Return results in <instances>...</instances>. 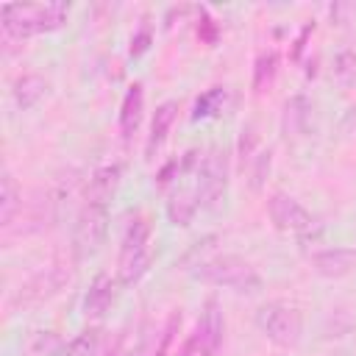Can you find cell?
<instances>
[{"label":"cell","mask_w":356,"mask_h":356,"mask_svg":"<svg viewBox=\"0 0 356 356\" xmlns=\"http://www.w3.org/2000/svg\"><path fill=\"white\" fill-rule=\"evenodd\" d=\"M175 114H178V103L175 100H164L156 114H153V122H150V134H147V145H145V156L153 159L159 153V147L164 145L172 122H175Z\"/></svg>","instance_id":"13"},{"label":"cell","mask_w":356,"mask_h":356,"mask_svg":"<svg viewBox=\"0 0 356 356\" xmlns=\"http://www.w3.org/2000/svg\"><path fill=\"white\" fill-rule=\"evenodd\" d=\"M267 214H270L273 225H275L278 231H286V234H303V231H309V228L314 225L312 211H309L306 206H300V203H298L292 195H286V192L270 195V200H267Z\"/></svg>","instance_id":"7"},{"label":"cell","mask_w":356,"mask_h":356,"mask_svg":"<svg viewBox=\"0 0 356 356\" xmlns=\"http://www.w3.org/2000/svg\"><path fill=\"white\" fill-rule=\"evenodd\" d=\"M106 234H108V206L83 203V209L78 214V222H75V234H72L75 253L81 259L97 253L100 245L106 242Z\"/></svg>","instance_id":"6"},{"label":"cell","mask_w":356,"mask_h":356,"mask_svg":"<svg viewBox=\"0 0 356 356\" xmlns=\"http://www.w3.org/2000/svg\"><path fill=\"white\" fill-rule=\"evenodd\" d=\"M44 92H47V81L42 75L28 72V75H22V78L14 81V100H17V106L22 111L25 108H33L44 97Z\"/></svg>","instance_id":"15"},{"label":"cell","mask_w":356,"mask_h":356,"mask_svg":"<svg viewBox=\"0 0 356 356\" xmlns=\"http://www.w3.org/2000/svg\"><path fill=\"white\" fill-rule=\"evenodd\" d=\"M67 3H6L3 31L11 39H28L36 33L58 31L67 22Z\"/></svg>","instance_id":"1"},{"label":"cell","mask_w":356,"mask_h":356,"mask_svg":"<svg viewBox=\"0 0 356 356\" xmlns=\"http://www.w3.org/2000/svg\"><path fill=\"white\" fill-rule=\"evenodd\" d=\"M147 47H150V31H147V28H142V31L131 39V56H142Z\"/></svg>","instance_id":"25"},{"label":"cell","mask_w":356,"mask_h":356,"mask_svg":"<svg viewBox=\"0 0 356 356\" xmlns=\"http://www.w3.org/2000/svg\"><path fill=\"white\" fill-rule=\"evenodd\" d=\"M270 159H273V153L267 150V153H259V159H256V167H253V189H259L261 186V181H264V172L270 170Z\"/></svg>","instance_id":"24"},{"label":"cell","mask_w":356,"mask_h":356,"mask_svg":"<svg viewBox=\"0 0 356 356\" xmlns=\"http://www.w3.org/2000/svg\"><path fill=\"white\" fill-rule=\"evenodd\" d=\"M67 342L56 334V331H33L25 350L28 356H64Z\"/></svg>","instance_id":"18"},{"label":"cell","mask_w":356,"mask_h":356,"mask_svg":"<svg viewBox=\"0 0 356 356\" xmlns=\"http://www.w3.org/2000/svg\"><path fill=\"white\" fill-rule=\"evenodd\" d=\"M195 278L214 284V286H228L239 295H256L264 289V281L256 273V267L236 253H220V256L200 261L195 270Z\"/></svg>","instance_id":"2"},{"label":"cell","mask_w":356,"mask_h":356,"mask_svg":"<svg viewBox=\"0 0 356 356\" xmlns=\"http://www.w3.org/2000/svg\"><path fill=\"white\" fill-rule=\"evenodd\" d=\"M312 264L320 275L325 278H342L348 273H353L356 267V253L353 250H345V248H334V250H323V253H314L312 256Z\"/></svg>","instance_id":"12"},{"label":"cell","mask_w":356,"mask_h":356,"mask_svg":"<svg viewBox=\"0 0 356 356\" xmlns=\"http://www.w3.org/2000/svg\"><path fill=\"white\" fill-rule=\"evenodd\" d=\"M275 72H278V53L275 50L259 53V58L253 64V92L261 95L264 89H270L275 81Z\"/></svg>","instance_id":"17"},{"label":"cell","mask_w":356,"mask_h":356,"mask_svg":"<svg viewBox=\"0 0 356 356\" xmlns=\"http://www.w3.org/2000/svg\"><path fill=\"white\" fill-rule=\"evenodd\" d=\"M222 331H225V320H222L220 303L214 298H209L203 306V317L197 323V331H195L197 356H214L217 348L222 345Z\"/></svg>","instance_id":"8"},{"label":"cell","mask_w":356,"mask_h":356,"mask_svg":"<svg viewBox=\"0 0 356 356\" xmlns=\"http://www.w3.org/2000/svg\"><path fill=\"white\" fill-rule=\"evenodd\" d=\"M100 350V328H89L67 342L64 356H97Z\"/></svg>","instance_id":"22"},{"label":"cell","mask_w":356,"mask_h":356,"mask_svg":"<svg viewBox=\"0 0 356 356\" xmlns=\"http://www.w3.org/2000/svg\"><path fill=\"white\" fill-rule=\"evenodd\" d=\"M17 209H19V189H17L11 172L6 170L3 172V181H0V222L8 225L11 217L17 214Z\"/></svg>","instance_id":"20"},{"label":"cell","mask_w":356,"mask_h":356,"mask_svg":"<svg viewBox=\"0 0 356 356\" xmlns=\"http://www.w3.org/2000/svg\"><path fill=\"white\" fill-rule=\"evenodd\" d=\"M197 33H200V39H203V42H209V44L217 39V28H214V22H211L209 17H203V25H200V31H197Z\"/></svg>","instance_id":"26"},{"label":"cell","mask_w":356,"mask_h":356,"mask_svg":"<svg viewBox=\"0 0 356 356\" xmlns=\"http://www.w3.org/2000/svg\"><path fill=\"white\" fill-rule=\"evenodd\" d=\"M309 111H312V106H309L306 97L298 95V97L286 100V106H284V134L286 136H300L309 125Z\"/></svg>","instance_id":"16"},{"label":"cell","mask_w":356,"mask_h":356,"mask_svg":"<svg viewBox=\"0 0 356 356\" xmlns=\"http://www.w3.org/2000/svg\"><path fill=\"white\" fill-rule=\"evenodd\" d=\"M197 209H200L197 189L178 186V189L170 195V200H167V217H170V222H172V225H181V228H184V225H189V222L195 220Z\"/></svg>","instance_id":"14"},{"label":"cell","mask_w":356,"mask_h":356,"mask_svg":"<svg viewBox=\"0 0 356 356\" xmlns=\"http://www.w3.org/2000/svg\"><path fill=\"white\" fill-rule=\"evenodd\" d=\"M259 331L278 348H295L303 334V314L298 306L284 300H270L256 309Z\"/></svg>","instance_id":"4"},{"label":"cell","mask_w":356,"mask_h":356,"mask_svg":"<svg viewBox=\"0 0 356 356\" xmlns=\"http://www.w3.org/2000/svg\"><path fill=\"white\" fill-rule=\"evenodd\" d=\"M142 114H145V86L139 81H134L120 103V134L122 139H131L142 122Z\"/></svg>","instance_id":"11"},{"label":"cell","mask_w":356,"mask_h":356,"mask_svg":"<svg viewBox=\"0 0 356 356\" xmlns=\"http://www.w3.org/2000/svg\"><path fill=\"white\" fill-rule=\"evenodd\" d=\"M334 78L345 89L356 83V50L353 47H345V50L337 53V58H334Z\"/></svg>","instance_id":"21"},{"label":"cell","mask_w":356,"mask_h":356,"mask_svg":"<svg viewBox=\"0 0 356 356\" xmlns=\"http://www.w3.org/2000/svg\"><path fill=\"white\" fill-rule=\"evenodd\" d=\"M117 284L120 281H114L106 273L95 275V281L89 284V289L83 295V317L86 320H103L108 314V309H111V303L117 298Z\"/></svg>","instance_id":"9"},{"label":"cell","mask_w":356,"mask_h":356,"mask_svg":"<svg viewBox=\"0 0 356 356\" xmlns=\"http://www.w3.org/2000/svg\"><path fill=\"white\" fill-rule=\"evenodd\" d=\"M195 189L200 209L220 211L228 197V153L222 147H211L209 156L200 159V167L195 172Z\"/></svg>","instance_id":"5"},{"label":"cell","mask_w":356,"mask_h":356,"mask_svg":"<svg viewBox=\"0 0 356 356\" xmlns=\"http://www.w3.org/2000/svg\"><path fill=\"white\" fill-rule=\"evenodd\" d=\"M120 178H122V167L120 164H106V167L95 170L92 178H89V184H86V203H103V206H108L111 197L117 195Z\"/></svg>","instance_id":"10"},{"label":"cell","mask_w":356,"mask_h":356,"mask_svg":"<svg viewBox=\"0 0 356 356\" xmlns=\"http://www.w3.org/2000/svg\"><path fill=\"white\" fill-rule=\"evenodd\" d=\"M103 356H114V353H111V350H108V353H103Z\"/></svg>","instance_id":"27"},{"label":"cell","mask_w":356,"mask_h":356,"mask_svg":"<svg viewBox=\"0 0 356 356\" xmlns=\"http://www.w3.org/2000/svg\"><path fill=\"white\" fill-rule=\"evenodd\" d=\"M178 325H181V314H170V320H167V325H164V331H161V342H159V348L153 350V356H164V353H167V348H170L172 334H175Z\"/></svg>","instance_id":"23"},{"label":"cell","mask_w":356,"mask_h":356,"mask_svg":"<svg viewBox=\"0 0 356 356\" xmlns=\"http://www.w3.org/2000/svg\"><path fill=\"white\" fill-rule=\"evenodd\" d=\"M147 270H150V220L145 214H134L122 231L120 259H117V281L122 286H131Z\"/></svg>","instance_id":"3"},{"label":"cell","mask_w":356,"mask_h":356,"mask_svg":"<svg viewBox=\"0 0 356 356\" xmlns=\"http://www.w3.org/2000/svg\"><path fill=\"white\" fill-rule=\"evenodd\" d=\"M225 97H228V92H225V86H211V89H206L197 100H195V108H192V120L197 122V120H209V117H217L220 111H222V106H225Z\"/></svg>","instance_id":"19"}]
</instances>
